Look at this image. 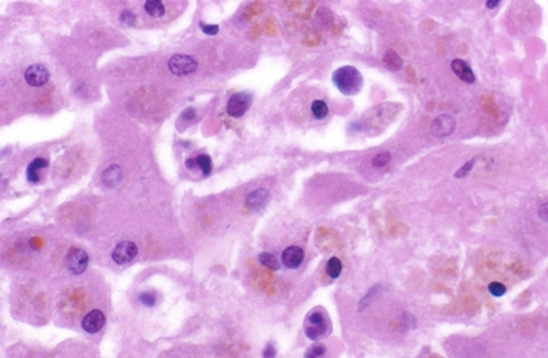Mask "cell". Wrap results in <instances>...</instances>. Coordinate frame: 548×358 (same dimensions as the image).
I'll list each match as a JSON object with an SVG mask.
<instances>
[{"label":"cell","instance_id":"obj_1","mask_svg":"<svg viewBox=\"0 0 548 358\" xmlns=\"http://www.w3.org/2000/svg\"><path fill=\"white\" fill-rule=\"evenodd\" d=\"M332 80L340 92L347 96L356 95L363 87V76L356 67L344 65L333 72Z\"/></svg>","mask_w":548,"mask_h":358},{"label":"cell","instance_id":"obj_2","mask_svg":"<svg viewBox=\"0 0 548 358\" xmlns=\"http://www.w3.org/2000/svg\"><path fill=\"white\" fill-rule=\"evenodd\" d=\"M328 329L329 323L326 318L322 312L314 311L313 314H310L306 318V326H304V334H306V336L310 340L316 341L328 332Z\"/></svg>","mask_w":548,"mask_h":358},{"label":"cell","instance_id":"obj_3","mask_svg":"<svg viewBox=\"0 0 548 358\" xmlns=\"http://www.w3.org/2000/svg\"><path fill=\"white\" fill-rule=\"evenodd\" d=\"M253 100L254 95L250 92H246V91L232 94L227 103V113L234 118L244 116L252 106Z\"/></svg>","mask_w":548,"mask_h":358},{"label":"cell","instance_id":"obj_4","mask_svg":"<svg viewBox=\"0 0 548 358\" xmlns=\"http://www.w3.org/2000/svg\"><path fill=\"white\" fill-rule=\"evenodd\" d=\"M89 262L88 254L78 247H72L66 257V266L74 275H80L86 271Z\"/></svg>","mask_w":548,"mask_h":358},{"label":"cell","instance_id":"obj_5","mask_svg":"<svg viewBox=\"0 0 548 358\" xmlns=\"http://www.w3.org/2000/svg\"><path fill=\"white\" fill-rule=\"evenodd\" d=\"M170 72L176 76L191 75L197 70L196 60L188 55H174L168 61Z\"/></svg>","mask_w":548,"mask_h":358},{"label":"cell","instance_id":"obj_6","mask_svg":"<svg viewBox=\"0 0 548 358\" xmlns=\"http://www.w3.org/2000/svg\"><path fill=\"white\" fill-rule=\"evenodd\" d=\"M456 127V120L448 113L438 116L432 123V133L437 138H444L453 134Z\"/></svg>","mask_w":548,"mask_h":358},{"label":"cell","instance_id":"obj_7","mask_svg":"<svg viewBox=\"0 0 548 358\" xmlns=\"http://www.w3.org/2000/svg\"><path fill=\"white\" fill-rule=\"evenodd\" d=\"M138 249L133 242H121L114 249L112 258L117 264H126L137 256Z\"/></svg>","mask_w":548,"mask_h":358},{"label":"cell","instance_id":"obj_8","mask_svg":"<svg viewBox=\"0 0 548 358\" xmlns=\"http://www.w3.org/2000/svg\"><path fill=\"white\" fill-rule=\"evenodd\" d=\"M50 79V72L42 64H32L27 67L25 80L32 87H42Z\"/></svg>","mask_w":548,"mask_h":358},{"label":"cell","instance_id":"obj_9","mask_svg":"<svg viewBox=\"0 0 548 358\" xmlns=\"http://www.w3.org/2000/svg\"><path fill=\"white\" fill-rule=\"evenodd\" d=\"M105 325V316L101 310H92L84 317L82 321V330L88 334L100 332Z\"/></svg>","mask_w":548,"mask_h":358},{"label":"cell","instance_id":"obj_10","mask_svg":"<svg viewBox=\"0 0 548 358\" xmlns=\"http://www.w3.org/2000/svg\"><path fill=\"white\" fill-rule=\"evenodd\" d=\"M304 260V251L298 246L287 247L282 254V262L286 268L290 270H296L300 268Z\"/></svg>","mask_w":548,"mask_h":358},{"label":"cell","instance_id":"obj_11","mask_svg":"<svg viewBox=\"0 0 548 358\" xmlns=\"http://www.w3.org/2000/svg\"><path fill=\"white\" fill-rule=\"evenodd\" d=\"M269 200H270V194L268 193V190H266L264 188H258L248 195L246 199V204L250 210L258 212L262 210L266 205H267Z\"/></svg>","mask_w":548,"mask_h":358},{"label":"cell","instance_id":"obj_12","mask_svg":"<svg viewBox=\"0 0 548 358\" xmlns=\"http://www.w3.org/2000/svg\"><path fill=\"white\" fill-rule=\"evenodd\" d=\"M451 68L458 77L467 83H474L476 81V75L470 65L462 59H454L451 62Z\"/></svg>","mask_w":548,"mask_h":358},{"label":"cell","instance_id":"obj_13","mask_svg":"<svg viewBox=\"0 0 548 358\" xmlns=\"http://www.w3.org/2000/svg\"><path fill=\"white\" fill-rule=\"evenodd\" d=\"M122 179V169L118 165H112L102 174V181L105 186L116 187Z\"/></svg>","mask_w":548,"mask_h":358},{"label":"cell","instance_id":"obj_14","mask_svg":"<svg viewBox=\"0 0 548 358\" xmlns=\"http://www.w3.org/2000/svg\"><path fill=\"white\" fill-rule=\"evenodd\" d=\"M144 9L149 16L154 18H161L165 15V4L161 0H147L144 3Z\"/></svg>","mask_w":548,"mask_h":358},{"label":"cell","instance_id":"obj_15","mask_svg":"<svg viewBox=\"0 0 548 358\" xmlns=\"http://www.w3.org/2000/svg\"><path fill=\"white\" fill-rule=\"evenodd\" d=\"M46 166H48V161H45V159H43L41 157H38V158L34 159V161L28 165V168L26 170L27 180L30 183L39 182L40 178H39V174H38V170L45 168Z\"/></svg>","mask_w":548,"mask_h":358},{"label":"cell","instance_id":"obj_16","mask_svg":"<svg viewBox=\"0 0 548 358\" xmlns=\"http://www.w3.org/2000/svg\"><path fill=\"white\" fill-rule=\"evenodd\" d=\"M384 63L388 70L391 71H400L402 67V60L398 56V52H395L393 49L386 50V52L384 56Z\"/></svg>","mask_w":548,"mask_h":358},{"label":"cell","instance_id":"obj_17","mask_svg":"<svg viewBox=\"0 0 548 358\" xmlns=\"http://www.w3.org/2000/svg\"><path fill=\"white\" fill-rule=\"evenodd\" d=\"M310 110L317 120L324 119L329 113V107L322 100H315L310 105Z\"/></svg>","mask_w":548,"mask_h":358},{"label":"cell","instance_id":"obj_18","mask_svg":"<svg viewBox=\"0 0 548 358\" xmlns=\"http://www.w3.org/2000/svg\"><path fill=\"white\" fill-rule=\"evenodd\" d=\"M342 262L338 258L336 257H333L331 259H329L328 262H326V272L328 275L333 278V279H336L340 277V273H342Z\"/></svg>","mask_w":548,"mask_h":358},{"label":"cell","instance_id":"obj_19","mask_svg":"<svg viewBox=\"0 0 548 358\" xmlns=\"http://www.w3.org/2000/svg\"><path fill=\"white\" fill-rule=\"evenodd\" d=\"M260 262L266 266V268L271 270V271H274L276 272L280 269V265L278 263V259L274 257L272 254H269V253H262L260 255Z\"/></svg>","mask_w":548,"mask_h":358},{"label":"cell","instance_id":"obj_20","mask_svg":"<svg viewBox=\"0 0 548 358\" xmlns=\"http://www.w3.org/2000/svg\"><path fill=\"white\" fill-rule=\"evenodd\" d=\"M196 163H197V166H198L200 168L202 169V173L204 174V176H208V174H210V172L212 170V162H211V158L208 155L202 154L200 156H197L196 157Z\"/></svg>","mask_w":548,"mask_h":358},{"label":"cell","instance_id":"obj_21","mask_svg":"<svg viewBox=\"0 0 548 358\" xmlns=\"http://www.w3.org/2000/svg\"><path fill=\"white\" fill-rule=\"evenodd\" d=\"M391 158L392 156L389 152H382V153H379L372 158V165L374 166L375 168H382V167H384L386 165L390 163Z\"/></svg>","mask_w":548,"mask_h":358},{"label":"cell","instance_id":"obj_22","mask_svg":"<svg viewBox=\"0 0 548 358\" xmlns=\"http://www.w3.org/2000/svg\"><path fill=\"white\" fill-rule=\"evenodd\" d=\"M476 165V158H472L470 159V161H468L466 164H464L460 168L455 172L454 177L458 178V179H462L467 177L468 174L471 172V170L474 169V167Z\"/></svg>","mask_w":548,"mask_h":358},{"label":"cell","instance_id":"obj_23","mask_svg":"<svg viewBox=\"0 0 548 358\" xmlns=\"http://www.w3.org/2000/svg\"><path fill=\"white\" fill-rule=\"evenodd\" d=\"M136 20H137L136 15L131 11L126 10V11H124L122 13L120 14V22L124 27L134 26L136 24Z\"/></svg>","mask_w":548,"mask_h":358},{"label":"cell","instance_id":"obj_24","mask_svg":"<svg viewBox=\"0 0 548 358\" xmlns=\"http://www.w3.org/2000/svg\"><path fill=\"white\" fill-rule=\"evenodd\" d=\"M488 291L494 298H501L506 293V288L502 284L494 281L488 285Z\"/></svg>","mask_w":548,"mask_h":358},{"label":"cell","instance_id":"obj_25","mask_svg":"<svg viewBox=\"0 0 548 358\" xmlns=\"http://www.w3.org/2000/svg\"><path fill=\"white\" fill-rule=\"evenodd\" d=\"M138 300L142 305H144V306H147V307L154 306L156 302V295L152 292H142V293H140V296H138Z\"/></svg>","mask_w":548,"mask_h":358},{"label":"cell","instance_id":"obj_26","mask_svg":"<svg viewBox=\"0 0 548 358\" xmlns=\"http://www.w3.org/2000/svg\"><path fill=\"white\" fill-rule=\"evenodd\" d=\"M308 351L313 355L315 358H322L326 354V347L322 345V344H315L314 346H312Z\"/></svg>","mask_w":548,"mask_h":358},{"label":"cell","instance_id":"obj_27","mask_svg":"<svg viewBox=\"0 0 548 358\" xmlns=\"http://www.w3.org/2000/svg\"><path fill=\"white\" fill-rule=\"evenodd\" d=\"M379 289H380V286H375V287H372V288L370 289V290L368 291V293L366 295H365V296H364V298H363V299L361 300V302H360V307H361L362 309H363V308H365V307H366V306H368V303H370V302L372 301V298H374V296H375V295H376V294L378 293V291H379Z\"/></svg>","mask_w":548,"mask_h":358},{"label":"cell","instance_id":"obj_28","mask_svg":"<svg viewBox=\"0 0 548 358\" xmlns=\"http://www.w3.org/2000/svg\"><path fill=\"white\" fill-rule=\"evenodd\" d=\"M402 324H404L407 327V329H414V327L416 325V318L412 315H410V314L402 315Z\"/></svg>","mask_w":548,"mask_h":358},{"label":"cell","instance_id":"obj_29","mask_svg":"<svg viewBox=\"0 0 548 358\" xmlns=\"http://www.w3.org/2000/svg\"><path fill=\"white\" fill-rule=\"evenodd\" d=\"M200 29L202 30V32L208 34V35H216L218 30H220V27L218 25H206V24H202V22H200Z\"/></svg>","mask_w":548,"mask_h":358},{"label":"cell","instance_id":"obj_30","mask_svg":"<svg viewBox=\"0 0 548 358\" xmlns=\"http://www.w3.org/2000/svg\"><path fill=\"white\" fill-rule=\"evenodd\" d=\"M276 350L274 348L272 344H268L266 349L264 350L262 358H276Z\"/></svg>","mask_w":548,"mask_h":358},{"label":"cell","instance_id":"obj_31","mask_svg":"<svg viewBox=\"0 0 548 358\" xmlns=\"http://www.w3.org/2000/svg\"><path fill=\"white\" fill-rule=\"evenodd\" d=\"M538 217L541 218L543 222L548 223V202L543 203L541 207L538 208Z\"/></svg>","mask_w":548,"mask_h":358},{"label":"cell","instance_id":"obj_32","mask_svg":"<svg viewBox=\"0 0 548 358\" xmlns=\"http://www.w3.org/2000/svg\"><path fill=\"white\" fill-rule=\"evenodd\" d=\"M195 117H196V111L193 107L186 108L184 112L181 113V118L184 120H186V121H191V120L195 119Z\"/></svg>","mask_w":548,"mask_h":358},{"label":"cell","instance_id":"obj_33","mask_svg":"<svg viewBox=\"0 0 548 358\" xmlns=\"http://www.w3.org/2000/svg\"><path fill=\"white\" fill-rule=\"evenodd\" d=\"M485 4L487 6V9L494 10L500 4V1H499V0H488V1L485 2Z\"/></svg>","mask_w":548,"mask_h":358},{"label":"cell","instance_id":"obj_34","mask_svg":"<svg viewBox=\"0 0 548 358\" xmlns=\"http://www.w3.org/2000/svg\"><path fill=\"white\" fill-rule=\"evenodd\" d=\"M186 165V167L188 169H195L196 167H198V166H197V163H196V158L195 159H193V158L188 159Z\"/></svg>","mask_w":548,"mask_h":358},{"label":"cell","instance_id":"obj_35","mask_svg":"<svg viewBox=\"0 0 548 358\" xmlns=\"http://www.w3.org/2000/svg\"><path fill=\"white\" fill-rule=\"evenodd\" d=\"M304 358H315L313 355H312L308 351L306 352V354H304Z\"/></svg>","mask_w":548,"mask_h":358}]
</instances>
